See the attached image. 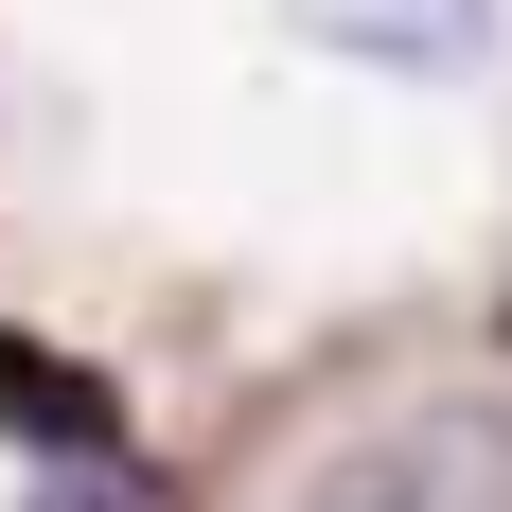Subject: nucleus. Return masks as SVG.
Listing matches in <instances>:
<instances>
[{
    "label": "nucleus",
    "instance_id": "1",
    "mask_svg": "<svg viewBox=\"0 0 512 512\" xmlns=\"http://www.w3.org/2000/svg\"><path fill=\"white\" fill-rule=\"evenodd\" d=\"M318 512H512V460H495V424H389L318 477Z\"/></svg>",
    "mask_w": 512,
    "mask_h": 512
},
{
    "label": "nucleus",
    "instance_id": "2",
    "mask_svg": "<svg viewBox=\"0 0 512 512\" xmlns=\"http://www.w3.org/2000/svg\"><path fill=\"white\" fill-rule=\"evenodd\" d=\"M318 53H354V71H407V89H460L495 71V0H283Z\"/></svg>",
    "mask_w": 512,
    "mask_h": 512
},
{
    "label": "nucleus",
    "instance_id": "3",
    "mask_svg": "<svg viewBox=\"0 0 512 512\" xmlns=\"http://www.w3.org/2000/svg\"><path fill=\"white\" fill-rule=\"evenodd\" d=\"M36 512H159V495H142L124 460H71V477H36Z\"/></svg>",
    "mask_w": 512,
    "mask_h": 512
}]
</instances>
